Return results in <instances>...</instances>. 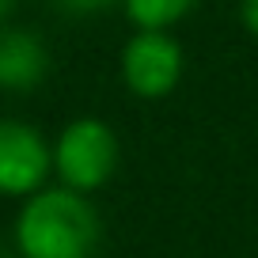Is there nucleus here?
Instances as JSON below:
<instances>
[{
  "instance_id": "obj_4",
  "label": "nucleus",
  "mask_w": 258,
  "mask_h": 258,
  "mask_svg": "<svg viewBox=\"0 0 258 258\" xmlns=\"http://www.w3.org/2000/svg\"><path fill=\"white\" fill-rule=\"evenodd\" d=\"M53 167V148L42 141L38 129L23 121H0V194H38Z\"/></svg>"
},
{
  "instance_id": "obj_7",
  "label": "nucleus",
  "mask_w": 258,
  "mask_h": 258,
  "mask_svg": "<svg viewBox=\"0 0 258 258\" xmlns=\"http://www.w3.org/2000/svg\"><path fill=\"white\" fill-rule=\"evenodd\" d=\"M61 8H69V12H76V16H88V12H99V8H106L110 0H57Z\"/></svg>"
},
{
  "instance_id": "obj_1",
  "label": "nucleus",
  "mask_w": 258,
  "mask_h": 258,
  "mask_svg": "<svg viewBox=\"0 0 258 258\" xmlns=\"http://www.w3.org/2000/svg\"><path fill=\"white\" fill-rule=\"evenodd\" d=\"M99 239V213L69 186L38 190L16 220V247L23 258H95Z\"/></svg>"
},
{
  "instance_id": "obj_9",
  "label": "nucleus",
  "mask_w": 258,
  "mask_h": 258,
  "mask_svg": "<svg viewBox=\"0 0 258 258\" xmlns=\"http://www.w3.org/2000/svg\"><path fill=\"white\" fill-rule=\"evenodd\" d=\"M0 258H16V254H12V247H8L4 239H0Z\"/></svg>"
},
{
  "instance_id": "obj_3",
  "label": "nucleus",
  "mask_w": 258,
  "mask_h": 258,
  "mask_svg": "<svg viewBox=\"0 0 258 258\" xmlns=\"http://www.w3.org/2000/svg\"><path fill=\"white\" fill-rule=\"evenodd\" d=\"M121 80L141 99H163L182 80V46L167 31H137L121 49Z\"/></svg>"
},
{
  "instance_id": "obj_5",
  "label": "nucleus",
  "mask_w": 258,
  "mask_h": 258,
  "mask_svg": "<svg viewBox=\"0 0 258 258\" xmlns=\"http://www.w3.org/2000/svg\"><path fill=\"white\" fill-rule=\"evenodd\" d=\"M49 53L38 34L31 31H4L0 34V88L4 91H31L46 80Z\"/></svg>"
},
{
  "instance_id": "obj_8",
  "label": "nucleus",
  "mask_w": 258,
  "mask_h": 258,
  "mask_svg": "<svg viewBox=\"0 0 258 258\" xmlns=\"http://www.w3.org/2000/svg\"><path fill=\"white\" fill-rule=\"evenodd\" d=\"M239 19L250 34H258V0H239Z\"/></svg>"
},
{
  "instance_id": "obj_2",
  "label": "nucleus",
  "mask_w": 258,
  "mask_h": 258,
  "mask_svg": "<svg viewBox=\"0 0 258 258\" xmlns=\"http://www.w3.org/2000/svg\"><path fill=\"white\" fill-rule=\"evenodd\" d=\"M53 167L61 186L76 194H91L110 182L118 167V137L99 118H76L61 129L53 145Z\"/></svg>"
},
{
  "instance_id": "obj_10",
  "label": "nucleus",
  "mask_w": 258,
  "mask_h": 258,
  "mask_svg": "<svg viewBox=\"0 0 258 258\" xmlns=\"http://www.w3.org/2000/svg\"><path fill=\"white\" fill-rule=\"evenodd\" d=\"M8 8H12V0H0V16H4Z\"/></svg>"
},
{
  "instance_id": "obj_6",
  "label": "nucleus",
  "mask_w": 258,
  "mask_h": 258,
  "mask_svg": "<svg viewBox=\"0 0 258 258\" xmlns=\"http://www.w3.org/2000/svg\"><path fill=\"white\" fill-rule=\"evenodd\" d=\"M198 0H125V16L141 27V31H167L178 19L190 16Z\"/></svg>"
}]
</instances>
